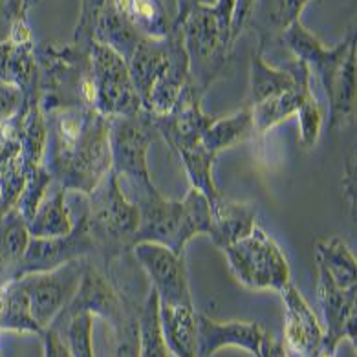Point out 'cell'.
I'll list each match as a JSON object with an SVG mask.
<instances>
[{"label": "cell", "instance_id": "obj_30", "mask_svg": "<svg viewBox=\"0 0 357 357\" xmlns=\"http://www.w3.org/2000/svg\"><path fill=\"white\" fill-rule=\"evenodd\" d=\"M176 154L180 158L181 165H183V171H185L187 178L191 181V189H195V191L206 196L211 207L215 206L222 196V192L216 187L215 174H213V169H215L216 163V154L207 151L202 143L192 145V147L180 149Z\"/></svg>", "mask_w": 357, "mask_h": 357}, {"label": "cell", "instance_id": "obj_24", "mask_svg": "<svg viewBox=\"0 0 357 357\" xmlns=\"http://www.w3.org/2000/svg\"><path fill=\"white\" fill-rule=\"evenodd\" d=\"M315 262L321 271L330 277L339 288H356L357 262L352 250L339 236H330L315 242Z\"/></svg>", "mask_w": 357, "mask_h": 357}, {"label": "cell", "instance_id": "obj_27", "mask_svg": "<svg viewBox=\"0 0 357 357\" xmlns=\"http://www.w3.org/2000/svg\"><path fill=\"white\" fill-rule=\"evenodd\" d=\"M310 0H257L253 15L248 28H257L260 35V45L266 46L269 35L280 37L291 22L301 19V13Z\"/></svg>", "mask_w": 357, "mask_h": 357}, {"label": "cell", "instance_id": "obj_4", "mask_svg": "<svg viewBox=\"0 0 357 357\" xmlns=\"http://www.w3.org/2000/svg\"><path fill=\"white\" fill-rule=\"evenodd\" d=\"M231 273L253 291H280L291 282V269L282 250L260 225L245 238L224 250Z\"/></svg>", "mask_w": 357, "mask_h": 357}, {"label": "cell", "instance_id": "obj_39", "mask_svg": "<svg viewBox=\"0 0 357 357\" xmlns=\"http://www.w3.org/2000/svg\"><path fill=\"white\" fill-rule=\"evenodd\" d=\"M176 2H178V17H176L178 20L180 17L185 15L187 11L191 10V8H195V6H213L216 0H176Z\"/></svg>", "mask_w": 357, "mask_h": 357}, {"label": "cell", "instance_id": "obj_33", "mask_svg": "<svg viewBox=\"0 0 357 357\" xmlns=\"http://www.w3.org/2000/svg\"><path fill=\"white\" fill-rule=\"evenodd\" d=\"M295 116L298 118V132H301L298 143H301V147L312 149L317 143L321 125H323V114H321L317 99L313 98V92H308L304 96L303 103H301Z\"/></svg>", "mask_w": 357, "mask_h": 357}, {"label": "cell", "instance_id": "obj_34", "mask_svg": "<svg viewBox=\"0 0 357 357\" xmlns=\"http://www.w3.org/2000/svg\"><path fill=\"white\" fill-rule=\"evenodd\" d=\"M37 0H0V43L10 39L15 26L24 22Z\"/></svg>", "mask_w": 357, "mask_h": 357}, {"label": "cell", "instance_id": "obj_8", "mask_svg": "<svg viewBox=\"0 0 357 357\" xmlns=\"http://www.w3.org/2000/svg\"><path fill=\"white\" fill-rule=\"evenodd\" d=\"M86 266L89 260L77 259L50 271L22 275L13 280L28 298L31 315L43 332L74 298Z\"/></svg>", "mask_w": 357, "mask_h": 357}, {"label": "cell", "instance_id": "obj_19", "mask_svg": "<svg viewBox=\"0 0 357 357\" xmlns=\"http://www.w3.org/2000/svg\"><path fill=\"white\" fill-rule=\"evenodd\" d=\"M257 211L248 202H236L220 196V200L211 207L209 238L222 251L227 245L245 238L257 227Z\"/></svg>", "mask_w": 357, "mask_h": 357}, {"label": "cell", "instance_id": "obj_11", "mask_svg": "<svg viewBox=\"0 0 357 357\" xmlns=\"http://www.w3.org/2000/svg\"><path fill=\"white\" fill-rule=\"evenodd\" d=\"M282 43L295 55V61H301L308 66L310 72H315L323 84L326 98L332 92L333 81L341 68L342 61L347 59L348 52L356 45V35L350 33L333 48L324 46L321 40L301 22V19L291 22L286 30L280 33Z\"/></svg>", "mask_w": 357, "mask_h": 357}, {"label": "cell", "instance_id": "obj_32", "mask_svg": "<svg viewBox=\"0 0 357 357\" xmlns=\"http://www.w3.org/2000/svg\"><path fill=\"white\" fill-rule=\"evenodd\" d=\"M52 183H54V178H52V174H50L45 165L35 167V169L28 171L24 189H22V192L17 198L15 206H13L20 215L24 216L26 222L33 216L48 189L52 187Z\"/></svg>", "mask_w": 357, "mask_h": 357}, {"label": "cell", "instance_id": "obj_12", "mask_svg": "<svg viewBox=\"0 0 357 357\" xmlns=\"http://www.w3.org/2000/svg\"><path fill=\"white\" fill-rule=\"evenodd\" d=\"M213 121L215 118L204 112L202 96L192 89L191 83L187 84L171 112L165 116H154L158 134L174 152L202 143V136Z\"/></svg>", "mask_w": 357, "mask_h": 357}, {"label": "cell", "instance_id": "obj_38", "mask_svg": "<svg viewBox=\"0 0 357 357\" xmlns=\"http://www.w3.org/2000/svg\"><path fill=\"white\" fill-rule=\"evenodd\" d=\"M40 335L45 339V357H72L54 330L46 328Z\"/></svg>", "mask_w": 357, "mask_h": 357}, {"label": "cell", "instance_id": "obj_40", "mask_svg": "<svg viewBox=\"0 0 357 357\" xmlns=\"http://www.w3.org/2000/svg\"><path fill=\"white\" fill-rule=\"evenodd\" d=\"M310 357H335V350H332V348H328V347H321L315 354H312Z\"/></svg>", "mask_w": 357, "mask_h": 357}, {"label": "cell", "instance_id": "obj_9", "mask_svg": "<svg viewBox=\"0 0 357 357\" xmlns=\"http://www.w3.org/2000/svg\"><path fill=\"white\" fill-rule=\"evenodd\" d=\"M130 250L139 268L151 279L160 304H192L185 253H174L154 242H139Z\"/></svg>", "mask_w": 357, "mask_h": 357}, {"label": "cell", "instance_id": "obj_29", "mask_svg": "<svg viewBox=\"0 0 357 357\" xmlns=\"http://www.w3.org/2000/svg\"><path fill=\"white\" fill-rule=\"evenodd\" d=\"M93 315L89 312H61L50 324L72 357H96L93 352Z\"/></svg>", "mask_w": 357, "mask_h": 357}, {"label": "cell", "instance_id": "obj_31", "mask_svg": "<svg viewBox=\"0 0 357 357\" xmlns=\"http://www.w3.org/2000/svg\"><path fill=\"white\" fill-rule=\"evenodd\" d=\"M136 324L139 357H171V354L167 350L165 337H163L162 317H160V298H158L156 291L152 288L147 301L139 310Z\"/></svg>", "mask_w": 357, "mask_h": 357}, {"label": "cell", "instance_id": "obj_10", "mask_svg": "<svg viewBox=\"0 0 357 357\" xmlns=\"http://www.w3.org/2000/svg\"><path fill=\"white\" fill-rule=\"evenodd\" d=\"M93 250H96V244L89 231L86 216L81 213V216L75 220V227L68 235L57 236V238L31 236L11 280L19 279L22 275L50 271V269L68 264L72 260L86 259L90 253H93Z\"/></svg>", "mask_w": 357, "mask_h": 357}, {"label": "cell", "instance_id": "obj_17", "mask_svg": "<svg viewBox=\"0 0 357 357\" xmlns=\"http://www.w3.org/2000/svg\"><path fill=\"white\" fill-rule=\"evenodd\" d=\"M295 75V86L286 90V92L266 99L262 103H257L251 107V116H253V130L259 136L268 134L271 128L284 123L291 116H295L303 103L304 96L312 92V72L308 66L301 61H294L288 66Z\"/></svg>", "mask_w": 357, "mask_h": 357}, {"label": "cell", "instance_id": "obj_14", "mask_svg": "<svg viewBox=\"0 0 357 357\" xmlns=\"http://www.w3.org/2000/svg\"><path fill=\"white\" fill-rule=\"evenodd\" d=\"M196 330H198V357H213L222 348L235 347L248 350L253 357L260 356V344L266 330L257 323L245 321H227L220 323L196 313Z\"/></svg>", "mask_w": 357, "mask_h": 357}, {"label": "cell", "instance_id": "obj_6", "mask_svg": "<svg viewBox=\"0 0 357 357\" xmlns=\"http://www.w3.org/2000/svg\"><path fill=\"white\" fill-rule=\"evenodd\" d=\"M84 216L96 248L99 240L112 250L132 245L139 227V209L128 198L116 172H108L98 187L86 195Z\"/></svg>", "mask_w": 357, "mask_h": 357}, {"label": "cell", "instance_id": "obj_35", "mask_svg": "<svg viewBox=\"0 0 357 357\" xmlns=\"http://www.w3.org/2000/svg\"><path fill=\"white\" fill-rule=\"evenodd\" d=\"M108 0H81V10H79V19L75 24L74 43L77 46L89 48L92 43V22L98 13Z\"/></svg>", "mask_w": 357, "mask_h": 357}, {"label": "cell", "instance_id": "obj_26", "mask_svg": "<svg viewBox=\"0 0 357 357\" xmlns=\"http://www.w3.org/2000/svg\"><path fill=\"white\" fill-rule=\"evenodd\" d=\"M31 235L28 222L15 207H10L0 216V273L4 282L13 279V271L22 259Z\"/></svg>", "mask_w": 357, "mask_h": 357}, {"label": "cell", "instance_id": "obj_15", "mask_svg": "<svg viewBox=\"0 0 357 357\" xmlns=\"http://www.w3.org/2000/svg\"><path fill=\"white\" fill-rule=\"evenodd\" d=\"M284 303V337L291 352L310 357L323 347L324 326L294 284L279 291Z\"/></svg>", "mask_w": 357, "mask_h": 357}, {"label": "cell", "instance_id": "obj_3", "mask_svg": "<svg viewBox=\"0 0 357 357\" xmlns=\"http://www.w3.org/2000/svg\"><path fill=\"white\" fill-rule=\"evenodd\" d=\"M174 26H180L183 35L191 86L204 98L235 46L231 31L222 26L213 6H195Z\"/></svg>", "mask_w": 357, "mask_h": 357}, {"label": "cell", "instance_id": "obj_37", "mask_svg": "<svg viewBox=\"0 0 357 357\" xmlns=\"http://www.w3.org/2000/svg\"><path fill=\"white\" fill-rule=\"evenodd\" d=\"M24 101L26 96L19 86L0 81V128L11 118H15V114L22 108Z\"/></svg>", "mask_w": 357, "mask_h": 357}, {"label": "cell", "instance_id": "obj_5", "mask_svg": "<svg viewBox=\"0 0 357 357\" xmlns=\"http://www.w3.org/2000/svg\"><path fill=\"white\" fill-rule=\"evenodd\" d=\"M158 137L154 116L147 110L108 119L112 172L118 174L119 180L128 181L130 191H143L154 185L147 158L149 149Z\"/></svg>", "mask_w": 357, "mask_h": 357}, {"label": "cell", "instance_id": "obj_21", "mask_svg": "<svg viewBox=\"0 0 357 357\" xmlns=\"http://www.w3.org/2000/svg\"><path fill=\"white\" fill-rule=\"evenodd\" d=\"M163 337L174 357H198V330L192 304H160Z\"/></svg>", "mask_w": 357, "mask_h": 357}, {"label": "cell", "instance_id": "obj_7", "mask_svg": "<svg viewBox=\"0 0 357 357\" xmlns=\"http://www.w3.org/2000/svg\"><path fill=\"white\" fill-rule=\"evenodd\" d=\"M89 66L90 108L107 119L143 110L125 57L92 40L89 46Z\"/></svg>", "mask_w": 357, "mask_h": 357}, {"label": "cell", "instance_id": "obj_2", "mask_svg": "<svg viewBox=\"0 0 357 357\" xmlns=\"http://www.w3.org/2000/svg\"><path fill=\"white\" fill-rule=\"evenodd\" d=\"M128 198L139 209V227L132 245L154 242L174 253H185V245L195 236L209 235L211 206L206 196L195 189H189L181 200H167L154 185L132 191Z\"/></svg>", "mask_w": 357, "mask_h": 357}, {"label": "cell", "instance_id": "obj_25", "mask_svg": "<svg viewBox=\"0 0 357 357\" xmlns=\"http://www.w3.org/2000/svg\"><path fill=\"white\" fill-rule=\"evenodd\" d=\"M295 86V75L289 68H273L264 59V45H259L251 55L250 66V98L248 107L262 103Z\"/></svg>", "mask_w": 357, "mask_h": 357}, {"label": "cell", "instance_id": "obj_20", "mask_svg": "<svg viewBox=\"0 0 357 357\" xmlns=\"http://www.w3.org/2000/svg\"><path fill=\"white\" fill-rule=\"evenodd\" d=\"M145 35L137 30L136 26L123 15L121 11L116 8L112 0H108L107 4L96 13L92 22V40L99 45L108 46L116 54L128 61L132 55L136 46Z\"/></svg>", "mask_w": 357, "mask_h": 357}, {"label": "cell", "instance_id": "obj_18", "mask_svg": "<svg viewBox=\"0 0 357 357\" xmlns=\"http://www.w3.org/2000/svg\"><path fill=\"white\" fill-rule=\"evenodd\" d=\"M169 57H171L169 35L163 39L143 37L132 55L128 57V72H130L134 90L139 98L143 110L147 107L152 90L165 72Z\"/></svg>", "mask_w": 357, "mask_h": 357}, {"label": "cell", "instance_id": "obj_13", "mask_svg": "<svg viewBox=\"0 0 357 357\" xmlns=\"http://www.w3.org/2000/svg\"><path fill=\"white\" fill-rule=\"evenodd\" d=\"M317 294L324 315V347L337 350L344 339L356 344V288H339L319 269Z\"/></svg>", "mask_w": 357, "mask_h": 357}, {"label": "cell", "instance_id": "obj_22", "mask_svg": "<svg viewBox=\"0 0 357 357\" xmlns=\"http://www.w3.org/2000/svg\"><path fill=\"white\" fill-rule=\"evenodd\" d=\"M75 218L68 206V191L57 185L46 192L37 211L28 220V229L33 238H57L72 233Z\"/></svg>", "mask_w": 357, "mask_h": 357}, {"label": "cell", "instance_id": "obj_16", "mask_svg": "<svg viewBox=\"0 0 357 357\" xmlns=\"http://www.w3.org/2000/svg\"><path fill=\"white\" fill-rule=\"evenodd\" d=\"M64 312H89L93 317L108 321L112 326L127 321L121 297L114 288V284L105 275L99 273L90 262L84 269L74 298L70 301Z\"/></svg>", "mask_w": 357, "mask_h": 357}, {"label": "cell", "instance_id": "obj_36", "mask_svg": "<svg viewBox=\"0 0 357 357\" xmlns=\"http://www.w3.org/2000/svg\"><path fill=\"white\" fill-rule=\"evenodd\" d=\"M112 357H139L136 319L128 317L116 326V347Z\"/></svg>", "mask_w": 357, "mask_h": 357}, {"label": "cell", "instance_id": "obj_1", "mask_svg": "<svg viewBox=\"0 0 357 357\" xmlns=\"http://www.w3.org/2000/svg\"><path fill=\"white\" fill-rule=\"evenodd\" d=\"M45 116V167L57 185L89 195L112 171L108 119L84 105L57 107Z\"/></svg>", "mask_w": 357, "mask_h": 357}, {"label": "cell", "instance_id": "obj_23", "mask_svg": "<svg viewBox=\"0 0 357 357\" xmlns=\"http://www.w3.org/2000/svg\"><path fill=\"white\" fill-rule=\"evenodd\" d=\"M357 99V64H356V45L350 48L347 59L342 61L332 92L328 96L330 103V130H339L347 127L356 112Z\"/></svg>", "mask_w": 357, "mask_h": 357}, {"label": "cell", "instance_id": "obj_28", "mask_svg": "<svg viewBox=\"0 0 357 357\" xmlns=\"http://www.w3.org/2000/svg\"><path fill=\"white\" fill-rule=\"evenodd\" d=\"M253 134L255 130L251 107L245 105L244 108H240L238 112H235L233 116L215 119L211 123L206 134L202 136V145L218 156L220 152L250 139Z\"/></svg>", "mask_w": 357, "mask_h": 357}]
</instances>
